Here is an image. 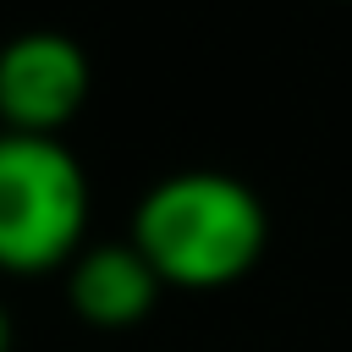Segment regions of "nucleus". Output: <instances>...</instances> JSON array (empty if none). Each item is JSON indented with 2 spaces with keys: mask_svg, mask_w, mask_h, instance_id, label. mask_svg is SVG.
I'll return each instance as SVG.
<instances>
[{
  "mask_svg": "<svg viewBox=\"0 0 352 352\" xmlns=\"http://www.w3.org/2000/svg\"><path fill=\"white\" fill-rule=\"evenodd\" d=\"M126 242L148 258L160 286L220 292L264 258L270 209L231 170H170L138 198Z\"/></svg>",
  "mask_w": 352,
  "mask_h": 352,
  "instance_id": "nucleus-1",
  "label": "nucleus"
},
{
  "mask_svg": "<svg viewBox=\"0 0 352 352\" xmlns=\"http://www.w3.org/2000/svg\"><path fill=\"white\" fill-rule=\"evenodd\" d=\"M88 176L60 138L0 132V275H55L88 236Z\"/></svg>",
  "mask_w": 352,
  "mask_h": 352,
  "instance_id": "nucleus-2",
  "label": "nucleus"
},
{
  "mask_svg": "<svg viewBox=\"0 0 352 352\" xmlns=\"http://www.w3.org/2000/svg\"><path fill=\"white\" fill-rule=\"evenodd\" d=\"M11 341H16V324H11V314H6V302H0V352H11Z\"/></svg>",
  "mask_w": 352,
  "mask_h": 352,
  "instance_id": "nucleus-5",
  "label": "nucleus"
},
{
  "mask_svg": "<svg viewBox=\"0 0 352 352\" xmlns=\"http://www.w3.org/2000/svg\"><path fill=\"white\" fill-rule=\"evenodd\" d=\"M160 275L132 242H94L66 264V302L94 330H132L160 302Z\"/></svg>",
  "mask_w": 352,
  "mask_h": 352,
  "instance_id": "nucleus-4",
  "label": "nucleus"
},
{
  "mask_svg": "<svg viewBox=\"0 0 352 352\" xmlns=\"http://www.w3.org/2000/svg\"><path fill=\"white\" fill-rule=\"evenodd\" d=\"M94 66L72 33L28 28L0 44V132L55 138L88 104Z\"/></svg>",
  "mask_w": 352,
  "mask_h": 352,
  "instance_id": "nucleus-3",
  "label": "nucleus"
}]
</instances>
